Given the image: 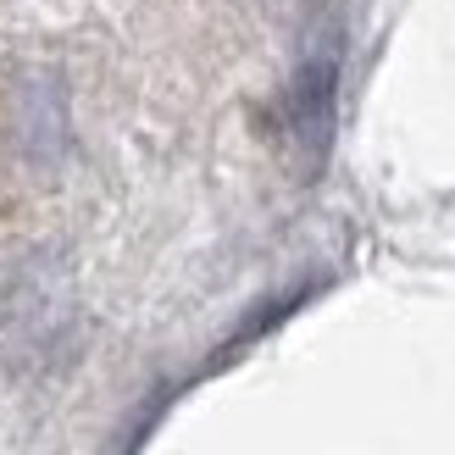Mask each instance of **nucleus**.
Segmentation results:
<instances>
[{
    "instance_id": "f257e3e1",
    "label": "nucleus",
    "mask_w": 455,
    "mask_h": 455,
    "mask_svg": "<svg viewBox=\"0 0 455 455\" xmlns=\"http://www.w3.org/2000/svg\"><path fill=\"white\" fill-rule=\"evenodd\" d=\"M333 106H339V44L306 56L289 89V128L311 162H323V150L333 140Z\"/></svg>"
}]
</instances>
